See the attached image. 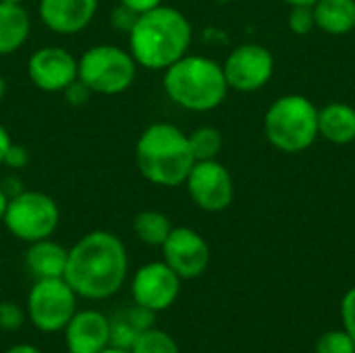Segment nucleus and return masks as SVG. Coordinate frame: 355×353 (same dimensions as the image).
<instances>
[{"label": "nucleus", "instance_id": "cd10ccee", "mask_svg": "<svg viewBox=\"0 0 355 353\" xmlns=\"http://www.w3.org/2000/svg\"><path fill=\"white\" fill-rule=\"evenodd\" d=\"M62 96H64V100H67L71 106H85V104L89 102V98L94 96V92L77 77V79L62 92Z\"/></svg>", "mask_w": 355, "mask_h": 353}, {"label": "nucleus", "instance_id": "9d476101", "mask_svg": "<svg viewBox=\"0 0 355 353\" xmlns=\"http://www.w3.org/2000/svg\"><path fill=\"white\" fill-rule=\"evenodd\" d=\"M229 89L258 92L275 73V58L268 48L260 44L237 46L223 64Z\"/></svg>", "mask_w": 355, "mask_h": 353}, {"label": "nucleus", "instance_id": "7ed1b4c3", "mask_svg": "<svg viewBox=\"0 0 355 353\" xmlns=\"http://www.w3.org/2000/svg\"><path fill=\"white\" fill-rule=\"evenodd\" d=\"M135 164L146 181L160 187H179L185 183L196 158L187 133L173 123H152L135 144Z\"/></svg>", "mask_w": 355, "mask_h": 353}, {"label": "nucleus", "instance_id": "1a4fd4ad", "mask_svg": "<svg viewBox=\"0 0 355 353\" xmlns=\"http://www.w3.org/2000/svg\"><path fill=\"white\" fill-rule=\"evenodd\" d=\"M183 185L187 187L191 202L204 212H223L235 198L233 177L218 160L196 162Z\"/></svg>", "mask_w": 355, "mask_h": 353}, {"label": "nucleus", "instance_id": "39448f33", "mask_svg": "<svg viewBox=\"0 0 355 353\" xmlns=\"http://www.w3.org/2000/svg\"><path fill=\"white\" fill-rule=\"evenodd\" d=\"M264 133L281 152H304L318 137V108L306 96H283L266 110Z\"/></svg>", "mask_w": 355, "mask_h": 353}, {"label": "nucleus", "instance_id": "9b49d317", "mask_svg": "<svg viewBox=\"0 0 355 353\" xmlns=\"http://www.w3.org/2000/svg\"><path fill=\"white\" fill-rule=\"evenodd\" d=\"M131 293L135 304L158 314L177 302L181 293V277L164 260L150 262L133 275Z\"/></svg>", "mask_w": 355, "mask_h": 353}, {"label": "nucleus", "instance_id": "72a5a7b5", "mask_svg": "<svg viewBox=\"0 0 355 353\" xmlns=\"http://www.w3.org/2000/svg\"><path fill=\"white\" fill-rule=\"evenodd\" d=\"M6 353H42L37 347H33V345H27V343H19V345H15V347H10Z\"/></svg>", "mask_w": 355, "mask_h": 353}, {"label": "nucleus", "instance_id": "20e7f679", "mask_svg": "<svg viewBox=\"0 0 355 353\" xmlns=\"http://www.w3.org/2000/svg\"><path fill=\"white\" fill-rule=\"evenodd\" d=\"M166 96L181 108L191 112H208L218 108L229 92L223 64L208 56L185 54L168 69L162 79Z\"/></svg>", "mask_w": 355, "mask_h": 353}, {"label": "nucleus", "instance_id": "412c9836", "mask_svg": "<svg viewBox=\"0 0 355 353\" xmlns=\"http://www.w3.org/2000/svg\"><path fill=\"white\" fill-rule=\"evenodd\" d=\"M187 139H189V148H191L196 162L216 160V156L223 150V135L216 127H208V125L198 127L187 135Z\"/></svg>", "mask_w": 355, "mask_h": 353}, {"label": "nucleus", "instance_id": "473e14b6", "mask_svg": "<svg viewBox=\"0 0 355 353\" xmlns=\"http://www.w3.org/2000/svg\"><path fill=\"white\" fill-rule=\"evenodd\" d=\"M10 144H12V139H10V133L0 125V164L4 162V156H6V152H8V148H10Z\"/></svg>", "mask_w": 355, "mask_h": 353}, {"label": "nucleus", "instance_id": "c756f323", "mask_svg": "<svg viewBox=\"0 0 355 353\" xmlns=\"http://www.w3.org/2000/svg\"><path fill=\"white\" fill-rule=\"evenodd\" d=\"M2 164L8 166V169H12V171L25 169L29 164V152H27V148L12 141L10 148H8V152H6V156H4V162Z\"/></svg>", "mask_w": 355, "mask_h": 353}, {"label": "nucleus", "instance_id": "423d86ee", "mask_svg": "<svg viewBox=\"0 0 355 353\" xmlns=\"http://www.w3.org/2000/svg\"><path fill=\"white\" fill-rule=\"evenodd\" d=\"M77 73L94 94L119 96L133 85L137 62L129 50L112 44H98L77 58Z\"/></svg>", "mask_w": 355, "mask_h": 353}, {"label": "nucleus", "instance_id": "5701e85b", "mask_svg": "<svg viewBox=\"0 0 355 353\" xmlns=\"http://www.w3.org/2000/svg\"><path fill=\"white\" fill-rule=\"evenodd\" d=\"M108 325H110V347H119V350L131 352L135 339L141 333L127 320V316L123 314V310L116 312L112 318H108Z\"/></svg>", "mask_w": 355, "mask_h": 353}, {"label": "nucleus", "instance_id": "f03ea898", "mask_svg": "<svg viewBox=\"0 0 355 353\" xmlns=\"http://www.w3.org/2000/svg\"><path fill=\"white\" fill-rule=\"evenodd\" d=\"M129 35V52L137 67L164 71L191 46V23L173 6H156L137 17Z\"/></svg>", "mask_w": 355, "mask_h": 353}, {"label": "nucleus", "instance_id": "c9c22d12", "mask_svg": "<svg viewBox=\"0 0 355 353\" xmlns=\"http://www.w3.org/2000/svg\"><path fill=\"white\" fill-rule=\"evenodd\" d=\"M285 2H289L291 6H314L318 0H285Z\"/></svg>", "mask_w": 355, "mask_h": 353}, {"label": "nucleus", "instance_id": "2eb2a0df", "mask_svg": "<svg viewBox=\"0 0 355 353\" xmlns=\"http://www.w3.org/2000/svg\"><path fill=\"white\" fill-rule=\"evenodd\" d=\"M64 341L69 353H100L110 345L108 318L96 310L75 312L64 327Z\"/></svg>", "mask_w": 355, "mask_h": 353}, {"label": "nucleus", "instance_id": "393cba45", "mask_svg": "<svg viewBox=\"0 0 355 353\" xmlns=\"http://www.w3.org/2000/svg\"><path fill=\"white\" fill-rule=\"evenodd\" d=\"M316 27L314 6H291L289 12V29L295 35H308Z\"/></svg>", "mask_w": 355, "mask_h": 353}, {"label": "nucleus", "instance_id": "6e6552de", "mask_svg": "<svg viewBox=\"0 0 355 353\" xmlns=\"http://www.w3.org/2000/svg\"><path fill=\"white\" fill-rule=\"evenodd\" d=\"M77 312V293L64 279H37L27 295V318L42 333H58Z\"/></svg>", "mask_w": 355, "mask_h": 353}, {"label": "nucleus", "instance_id": "2f4dec72", "mask_svg": "<svg viewBox=\"0 0 355 353\" xmlns=\"http://www.w3.org/2000/svg\"><path fill=\"white\" fill-rule=\"evenodd\" d=\"M0 187H2V191H4L8 198H12V196H17V193H21V191H23V187H21V179H19L17 175L6 177V179L0 183Z\"/></svg>", "mask_w": 355, "mask_h": 353}, {"label": "nucleus", "instance_id": "ea45409f", "mask_svg": "<svg viewBox=\"0 0 355 353\" xmlns=\"http://www.w3.org/2000/svg\"><path fill=\"white\" fill-rule=\"evenodd\" d=\"M216 2H223L225 4V2H231V0H216Z\"/></svg>", "mask_w": 355, "mask_h": 353}, {"label": "nucleus", "instance_id": "58836bf2", "mask_svg": "<svg viewBox=\"0 0 355 353\" xmlns=\"http://www.w3.org/2000/svg\"><path fill=\"white\" fill-rule=\"evenodd\" d=\"M0 2H10V4H21L23 0H0Z\"/></svg>", "mask_w": 355, "mask_h": 353}, {"label": "nucleus", "instance_id": "b1692460", "mask_svg": "<svg viewBox=\"0 0 355 353\" xmlns=\"http://www.w3.org/2000/svg\"><path fill=\"white\" fill-rule=\"evenodd\" d=\"M316 353H355V341L343 331H329L316 341Z\"/></svg>", "mask_w": 355, "mask_h": 353}, {"label": "nucleus", "instance_id": "4c0bfd02", "mask_svg": "<svg viewBox=\"0 0 355 353\" xmlns=\"http://www.w3.org/2000/svg\"><path fill=\"white\" fill-rule=\"evenodd\" d=\"M6 94V81H4V77L0 75V98Z\"/></svg>", "mask_w": 355, "mask_h": 353}, {"label": "nucleus", "instance_id": "c85d7f7f", "mask_svg": "<svg viewBox=\"0 0 355 353\" xmlns=\"http://www.w3.org/2000/svg\"><path fill=\"white\" fill-rule=\"evenodd\" d=\"M341 320H343V329L355 341V287H352L341 300Z\"/></svg>", "mask_w": 355, "mask_h": 353}, {"label": "nucleus", "instance_id": "f257e3e1", "mask_svg": "<svg viewBox=\"0 0 355 353\" xmlns=\"http://www.w3.org/2000/svg\"><path fill=\"white\" fill-rule=\"evenodd\" d=\"M127 273L125 243L110 231H92L69 250L62 279L77 298L100 302L112 298L123 287Z\"/></svg>", "mask_w": 355, "mask_h": 353}, {"label": "nucleus", "instance_id": "bb28decb", "mask_svg": "<svg viewBox=\"0 0 355 353\" xmlns=\"http://www.w3.org/2000/svg\"><path fill=\"white\" fill-rule=\"evenodd\" d=\"M137 17H139L137 12H133L131 8H127L125 4L119 2V4L112 8V12H110V25H112L114 29L123 31V33H129L131 27L135 25Z\"/></svg>", "mask_w": 355, "mask_h": 353}, {"label": "nucleus", "instance_id": "aec40b11", "mask_svg": "<svg viewBox=\"0 0 355 353\" xmlns=\"http://www.w3.org/2000/svg\"><path fill=\"white\" fill-rule=\"evenodd\" d=\"M173 231V223L164 212L158 210H141L133 218V233L135 237L152 248H162L166 237Z\"/></svg>", "mask_w": 355, "mask_h": 353}, {"label": "nucleus", "instance_id": "4468645a", "mask_svg": "<svg viewBox=\"0 0 355 353\" xmlns=\"http://www.w3.org/2000/svg\"><path fill=\"white\" fill-rule=\"evenodd\" d=\"M98 0H40V21L54 33L75 35L96 17Z\"/></svg>", "mask_w": 355, "mask_h": 353}, {"label": "nucleus", "instance_id": "4be33fe9", "mask_svg": "<svg viewBox=\"0 0 355 353\" xmlns=\"http://www.w3.org/2000/svg\"><path fill=\"white\" fill-rule=\"evenodd\" d=\"M131 353H179V345L168 333L152 327L135 339Z\"/></svg>", "mask_w": 355, "mask_h": 353}, {"label": "nucleus", "instance_id": "a211bd4d", "mask_svg": "<svg viewBox=\"0 0 355 353\" xmlns=\"http://www.w3.org/2000/svg\"><path fill=\"white\" fill-rule=\"evenodd\" d=\"M31 19L23 4L0 2V56L17 52L29 37Z\"/></svg>", "mask_w": 355, "mask_h": 353}, {"label": "nucleus", "instance_id": "dca6fc26", "mask_svg": "<svg viewBox=\"0 0 355 353\" xmlns=\"http://www.w3.org/2000/svg\"><path fill=\"white\" fill-rule=\"evenodd\" d=\"M67 258H69V250L48 237V239L29 243L25 252V266L29 275L35 277V281L37 279H62L67 270Z\"/></svg>", "mask_w": 355, "mask_h": 353}, {"label": "nucleus", "instance_id": "7c9ffc66", "mask_svg": "<svg viewBox=\"0 0 355 353\" xmlns=\"http://www.w3.org/2000/svg\"><path fill=\"white\" fill-rule=\"evenodd\" d=\"M119 2L125 4L127 8H131L137 15H144V12H148V10H152V8L162 4V0H119Z\"/></svg>", "mask_w": 355, "mask_h": 353}, {"label": "nucleus", "instance_id": "6ab92c4d", "mask_svg": "<svg viewBox=\"0 0 355 353\" xmlns=\"http://www.w3.org/2000/svg\"><path fill=\"white\" fill-rule=\"evenodd\" d=\"M316 27L331 35H345L355 29V0H318L314 4Z\"/></svg>", "mask_w": 355, "mask_h": 353}, {"label": "nucleus", "instance_id": "e433bc0d", "mask_svg": "<svg viewBox=\"0 0 355 353\" xmlns=\"http://www.w3.org/2000/svg\"><path fill=\"white\" fill-rule=\"evenodd\" d=\"M100 353H131V352H127V350H119V347H110V345H108L104 352H100Z\"/></svg>", "mask_w": 355, "mask_h": 353}, {"label": "nucleus", "instance_id": "0eeeda50", "mask_svg": "<svg viewBox=\"0 0 355 353\" xmlns=\"http://www.w3.org/2000/svg\"><path fill=\"white\" fill-rule=\"evenodd\" d=\"M2 223L12 237L33 243L52 237L60 223V210L48 193L23 189L8 198Z\"/></svg>", "mask_w": 355, "mask_h": 353}, {"label": "nucleus", "instance_id": "ddd939ff", "mask_svg": "<svg viewBox=\"0 0 355 353\" xmlns=\"http://www.w3.org/2000/svg\"><path fill=\"white\" fill-rule=\"evenodd\" d=\"M162 258L181 281H189L206 273L210 264V248L198 231L189 227H173L162 243Z\"/></svg>", "mask_w": 355, "mask_h": 353}, {"label": "nucleus", "instance_id": "f3484780", "mask_svg": "<svg viewBox=\"0 0 355 353\" xmlns=\"http://www.w3.org/2000/svg\"><path fill=\"white\" fill-rule=\"evenodd\" d=\"M318 135L337 146L355 141V108L345 102H331L318 110Z\"/></svg>", "mask_w": 355, "mask_h": 353}, {"label": "nucleus", "instance_id": "f8f14e48", "mask_svg": "<svg viewBox=\"0 0 355 353\" xmlns=\"http://www.w3.org/2000/svg\"><path fill=\"white\" fill-rule=\"evenodd\" d=\"M29 81L48 94H62L77 77V58L60 46H42L27 60Z\"/></svg>", "mask_w": 355, "mask_h": 353}, {"label": "nucleus", "instance_id": "a878e982", "mask_svg": "<svg viewBox=\"0 0 355 353\" xmlns=\"http://www.w3.org/2000/svg\"><path fill=\"white\" fill-rule=\"evenodd\" d=\"M25 322V310L15 302L0 300V331H19Z\"/></svg>", "mask_w": 355, "mask_h": 353}, {"label": "nucleus", "instance_id": "f704fd0d", "mask_svg": "<svg viewBox=\"0 0 355 353\" xmlns=\"http://www.w3.org/2000/svg\"><path fill=\"white\" fill-rule=\"evenodd\" d=\"M6 204H8V196L2 191V187H0V223H2V218H4V212H6Z\"/></svg>", "mask_w": 355, "mask_h": 353}]
</instances>
